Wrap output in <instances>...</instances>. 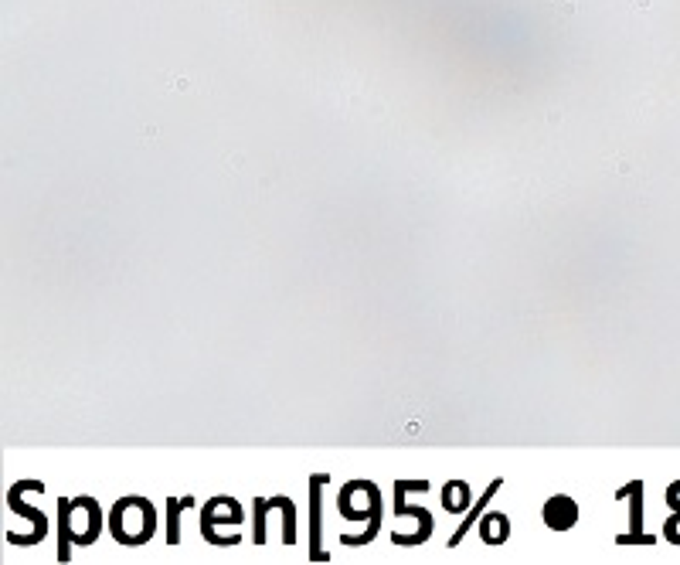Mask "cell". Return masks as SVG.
Listing matches in <instances>:
<instances>
[{
  "mask_svg": "<svg viewBox=\"0 0 680 565\" xmlns=\"http://www.w3.org/2000/svg\"><path fill=\"white\" fill-rule=\"evenodd\" d=\"M194 504V498H184L180 504L177 500H171L167 507H171V531H167V545H177V514H180V507H191Z\"/></svg>",
  "mask_w": 680,
  "mask_h": 565,
  "instance_id": "cell-9",
  "label": "cell"
},
{
  "mask_svg": "<svg viewBox=\"0 0 680 565\" xmlns=\"http://www.w3.org/2000/svg\"><path fill=\"white\" fill-rule=\"evenodd\" d=\"M324 484H327V474H320L313 484H309V491H313V494H309V518H313L309 521V535H313V555H316V559H327V552L320 548V487H324Z\"/></svg>",
  "mask_w": 680,
  "mask_h": 565,
  "instance_id": "cell-4",
  "label": "cell"
},
{
  "mask_svg": "<svg viewBox=\"0 0 680 565\" xmlns=\"http://www.w3.org/2000/svg\"><path fill=\"white\" fill-rule=\"evenodd\" d=\"M136 500H140V498H126V500H119V504L112 507V518H109L112 538H116V542H123V545H143L150 535H154V528H156L154 504H150V500H143L140 514H133V511H136Z\"/></svg>",
  "mask_w": 680,
  "mask_h": 565,
  "instance_id": "cell-1",
  "label": "cell"
},
{
  "mask_svg": "<svg viewBox=\"0 0 680 565\" xmlns=\"http://www.w3.org/2000/svg\"><path fill=\"white\" fill-rule=\"evenodd\" d=\"M667 504H670L674 511H680V480H677V484H670V491H667Z\"/></svg>",
  "mask_w": 680,
  "mask_h": 565,
  "instance_id": "cell-11",
  "label": "cell"
},
{
  "mask_svg": "<svg viewBox=\"0 0 680 565\" xmlns=\"http://www.w3.org/2000/svg\"><path fill=\"white\" fill-rule=\"evenodd\" d=\"M545 524L554 531H568L578 524V504L568 494H554L545 500Z\"/></svg>",
  "mask_w": 680,
  "mask_h": 565,
  "instance_id": "cell-2",
  "label": "cell"
},
{
  "mask_svg": "<svg viewBox=\"0 0 680 565\" xmlns=\"http://www.w3.org/2000/svg\"><path fill=\"white\" fill-rule=\"evenodd\" d=\"M619 494H629V498H633V514H629V518H633V531H629V535H619V545H629V542L653 545L650 535H643V531H639V521H643V514H639V494H643V484H626Z\"/></svg>",
  "mask_w": 680,
  "mask_h": 565,
  "instance_id": "cell-5",
  "label": "cell"
},
{
  "mask_svg": "<svg viewBox=\"0 0 680 565\" xmlns=\"http://www.w3.org/2000/svg\"><path fill=\"white\" fill-rule=\"evenodd\" d=\"M663 535L670 538L674 545H680V511H677V518H670L667 521V528H663Z\"/></svg>",
  "mask_w": 680,
  "mask_h": 565,
  "instance_id": "cell-10",
  "label": "cell"
},
{
  "mask_svg": "<svg viewBox=\"0 0 680 565\" xmlns=\"http://www.w3.org/2000/svg\"><path fill=\"white\" fill-rule=\"evenodd\" d=\"M497 491H500V480H493V484H490V491H486V494H483V498H480V504H476V507H473V511H469V521H462V524H460V531H456V535H453V542H449V545H460V542H462V535H466V531H469V528H473V521L480 518L483 504H486V500L493 498V494H497Z\"/></svg>",
  "mask_w": 680,
  "mask_h": 565,
  "instance_id": "cell-7",
  "label": "cell"
},
{
  "mask_svg": "<svg viewBox=\"0 0 680 565\" xmlns=\"http://www.w3.org/2000/svg\"><path fill=\"white\" fill-rule=\"evenodd\" d=\"M466 500H469V494H466V484H462V480H456V484H446L442 504H446L449 511H462V507H466Z\"/></svg>",
  "mask_w": 680,
  "mask_h": 565,
  "instance_id": "cell-8",
  "label": "cell"
},
{
  "mask_svg": "<svg viewBox=\"0 0 680 565\" xmlns=\"http://www.w3.org/2000/svg\"><path fill=\"white\" fill-rule=\"evenodd\" d=\"M241 521V507L232 498H215L204 507V518H201V531L204 538L215 531V524H239Z\"/></svg>",
  "mask_w": 680,
  "mask_h": 565,
  "instance_id": "cell-3",
  "label": "cell"
},
{
  "mask_svg": "<svg viewBox=\"0 0 680 565\" xmlns=\"http://www.w3.org/2000/svg\"><path fill=\"white\" fill-rule=\"evenodd\" d=\"M480 531H483V538H486L490 545H497V542H504L507 535H510V524H507L504 514H490V518H483Z\"/></svg>",
  "mask_w": 680,
  "mask_h": 565,
  "instance_id": "cell-6",
  "label": "cell"
}]
</instances>
